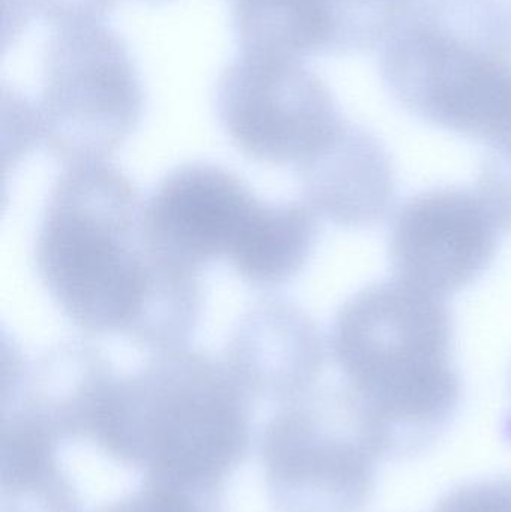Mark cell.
<instances>
[{
	"instance_id": "obj_7",
	"label": "cell",
	"mask_w": 511,
	"mask_h": 512,
	"mask_svg": "<svg viewBox=\"0 0 511 512\" xmlns=\"http://www.w3.org/2000/svg\"><path fill=\"white\" fill-rule=\"evenodd\" d=\"M216 116L246 158L299 167L347 125L332 92L297 60L237 57L219 77Z\"/></svg>"
},
{
	"instance_id": "obj_5",
	"label": "cell",
	"mask_w": 511,
	"mask_h": 512,
	"mask_svg": "<svg viewBox=\"0 0 511 512\" xmlns=\"http://www.w3.org/2000/svg\"><path fill=\"white\" fill-rule=\"evenodd\" d=\"M39 144L65 165L107 161L137 131L144 92L128 45L104 23L57 27L44 57Z\"/></svg>"
},
{
	"instance_id": "obj_9",
	"label": "cell",
	"mask_w": 511,
	"mask_h": 512,
	"mask_svg": "<svg viewBox=\"0 0 511 512\" xmlns=\"http://www.w3.org/2000/svg\"><path fill=\"white\" fill-rule=\"evenodd\" d=\"M497 221L479 192L432 189L404 204L390 234L396 279L438 297L461 291L489 267Z\"/></svg>"
},
{
	"instance_id": "obj_3",
	"label": "cell",
	"mask_w": 511,
	"mask_h": 512,
	"mask_svg": "<svg viewBox=\"0 0 511 512\" xmlns=\"http://www.w3.org/2000/svg\"><path fill=\"white\" fill-rule=\"evenodd\" d=\"M252 397L225 360L186 346L153 352L117 379L92 439L146 480L219 487L248 450Z\"/></svg>"
},
{
	"instance_id": "obj_8",
	"label": "cell",
	"mask_w": 511,
	"mask_h": 512,
	"mask_svg": "<svg viewBox=\"0 0 511 512\" xmlns=\"http://www.w3.org/2000/svg\"><path fill=\"white\" fill-rule=\"evenodd\" d=\"M261 200L233 171L188 162L165 174L144 201V236L159 261L200 273L230 258Z\"/></svg>"
},
{
	"instance_id": "obj_11",
	"label": "cell",
	"mask_w": 511,
	"mask_h": 512,
	"mask_svg": "<svg viewBox=\"0 0 511 512\" xmlns=\"http://www.w3.org/2000/svg\"><path fill=\"white\" fill-rule=\"evenodd\" d=\"M323 336L305 310L267 298L237 322L225 363L254 397L293 402L311 393L323 372Z\"/></svg>"
},
{
	"instance_id": "obj_2",
	"label": "cell",
	"mask_w": 511,
	"mask_h": 512,
	"mask_svg": "<svg viewBox=\"0 0 511 512\" xmlns=\"http://www.w3.org/2000/svg\"><path fill=\"white\" fill-rule=\"evenodd\" d=\"M452 334L444 298L399 279L366 286L336 315L333 360L378 460L428 453L455 420L462 382L450 358Z\"/></svg>"
},
{
	"instance_id": "obj_19",
	"label": "cell",
	"mask_w": 511,
	"mask_h": 512,
	"mask_svg": "<svg viewBox=\"0 0 511 512\" xmlns=\"http://www.w3.org/2000/svg\"><path fill=\"white\" fill-rule=\"evenodd\" d=\"M150 2H165V0H150Z\"/></svg>"
},
{
	"instance_id": "obj_6",
	"label": "cell",
	"mask_w": 511,
	"mask_h": 512,
	"mask_svg": "<svg viewBox=\"0 0 511 512\" xmlns=\"http://www.w3.org/2000/svg\"><path fill=\"white\" fill-rule=\"evenodd\" d=\"M261 448L278 512H362L374 496L380 460L342 388L285 403L267 424Z\"/></svg>"
},
{
	"instance_id": "obj_18",
	"label": "cell",
	"mask_w": 511,
	"mask_h": 512,
	"mask_svg": "<svg viewBox=\"0 0 511 512\" xmlns=\"http://www.w3.org/2000/svg\"><path fill=\"white\" fill-rule=\"evenodd\" d=\"M507 435H509V439L511 441V421H510L509 427H507Z\"/></svg>"
},
{
	"instance_id": "obj_12",
	"label": "cell",
	"mask_w": 511,
	"mask_h": 512,
	"mask_svg": "<svg viewBox=\"0 0 511 512\" xmlns=\"http://www.w3.org/2000/svg\"><path fill=\"white\" fill-rule=\"evenodd\" d=\"M294 170L315 215L339 227H372L395 203V171L386 150L348 122L326 149Z\"/></svg>"
},
{
	"instance_id": "obj_16",
	"label": "cell",
	"mask_w": 511,
	"mask_h": 512,
	"mask_svg": "<svg viewBox=\"0 0 511 512\" xmlns=\"http://www.w3.org/2000/svg\"><path fill=\"white\" fill-rule=\"evenodd\" d=\"M14 23H26L32 15L54 27L104 23L116 0H11Z\"/></svg>"
},
{
	"instance_id": "obj_10",
	"label": "cell",
	"mask_w": 511,
	"mask_h": 512,
	"mask_svg": "<svg viewBox=\"0 0 511 512\" xmlns=\"http://www.w3.org/2000/svg\"><path fill=\"white\" fill-rule=\"evenodd\" d=\"M3 414H18L59 438L92 436L117 376L105 355L81 340L59 343L32 363L12 352Z\"/></svg>"
},
{
	"instance_id": "obj_4",
	"label": "cell",
	"mask_w": 511,
	"mask_h": 512,
	"mask_svg": "<svg viewBox=\"0 0 511 512\" xmlns=\"http://www.w3.org/2000/svg\"><path fill=\"white\" fill-rule=\"evenodd\" d=\"M381 77L414 116L489 141L511 102L504 0H413L384 41Z\"/></svg>"
},
{
	"instance_id": "obj_14",
	"label": "cell",
	"mask_w": 511,
	"mask_h": 512,
	"mask_svg": "<svg viewBox=\"0 0 511 512\" xmlns=\"http://www.w3.org/2000/svg\"><path fill=\"white\" fill-rule=\"evenodd\" d=\"M413 0H315L323 53L369 50L393 32Z\"/></svg>"
},
{
	"instance_id": "obj_1",
	"label": "cell",
	"mask_w": 511,
	"mask_h": 512,
	"mask_svg": "<svg viewBox=\"0 0 511 512\" xmlns=\"http://www.w3.org/2000/svg\"><path fill=\"white\" fill-rule=\"evenodd\" d=\"M143 218V198L119 168L66 165L36 237V271L78 330L119 334L150 352L180 348L200 322L203 283L155 258Z\"/></svg>"
},
{
	"instance_id": "obj_15",
	"label": "cell",
	"mask_w": 511,
	"mask_h": 512,
	"mask_svg": "<svg viewBox=\"0 0 511 512\" xmlns=\"http://www.w3.org/2000/svg\"><path fill=\"white\" fill-rule=\"evenodd\" d=\"M476 191L491 210L501 231H511V108L500 131L488 141Z\"/></svg>"
},
{
	"instance_id": "obj_13",
	"label": "cell",
	"mask_w": 511,
	"mask_h": 512,
	"mask_svg": "<svg viewBox=\"0 0 511 512\" xmlns=\"http://www.w3.org/2000/svg\"><path fill=\"white\" fill-rule=\"evenodd\" d=\"M317 239V216L311 207L261 201L228 262L248 285L270 291L299 276Z\"/></svg>"
},
{
	"instance_id": "obj_17",
	"label": "cell",
	"mask_w": 511,
	"mask_h": 512,
	"mask_svg": "<svg viewBox=\"0 0 511 512\" xmlns=\"http://www.w3.org/2000/svg\"><path fill=\"white\" fill-rule=\"evenodd\" d=\"M432 512H511V477L461 484L446 493Z\"/></svg>"
}]
</instances>
